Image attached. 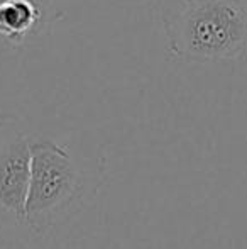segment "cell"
Wrapping results in <instances>:
<instances>
[{
    "label": "cell",
    "instance_id": "6da1fadb",
    "mask_svg": "<svg viewBox=\"0 0 247 249\" xmlns=\"http://www.w3.org/2000/svg\"><path fill=\"white\" fill-rule=\"evenodd\" d=\"M156 9L180 61H232L247 51V0H156Z\"/></svg>",
    "mask_w": 247,
    "mask_h": 249
},
{
    "label": "cell",
    "instance_id": "7a4b0ae2",
    "mask_svg": "<svg viewBox=\"0 0 247 249\" xmlns=\"http://www.w3.org/2000/svg\"><path fill=\"white\" fill-rule=\"evenodd\" d=\"M83 181L66 148L53 141L31 144V178L24 222L46 232L80 198Z\"/></svg>",
    "mask_w": 247,
    "mask_h": 249
},
{
    "label": "cell",
    "instance_id": "277c9868",
    "mask_svg": "<svg viewBox=\"0 0 247 249\" xmlns=\"http://www.w3.org/2000/svg\"><path fill=\"white\" fill-rule=\"evenodd\" d=\"M31 178V142L16 136L0 151V205L24 222Z\"/></svg>",
    "mask_w": 247,
    "mask_h": 249
},
{
    "label": "cell",
    "instance_id": "3957f363",
    "mask_svg": "<svg viewBox=\"0 0 247 249\" xmlns=\"http://www.w3.org/2000/svg\"><path fill=\"white\" fill-rule=\"evenodd\" d=\"M63 17L53 0H0V37L12 46L49 33Z\"/></svg>",
    "mask_w": 247,
    "mask_h": 249
}]
</instances>
